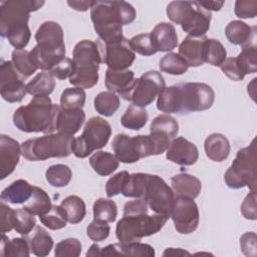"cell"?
Returning a JSON list of instances; mask_svg holds the SVG:
<instances>
[{"instance_id": "1", "label": "cell", "mask_w": 257, "mask_h": 257, "mask_svg": "<svg viewBox=\"0 0 257 257\" xmlns=\"http://www.w3.org/2000/svg\"><path fill=\"white\" fill-rule=\"evenodd\" d=\"M215 100L213 88L203 82H185L164 87L158 95L157 108L168 114L209 109Z\"/></svg>"}, {"instance_id": "2", "label": "cell", "mask_w": 257, "mask_h": 257, "mask_svg": "<svg viewBox=\"0 0 257 257\" xmlns=\"http://www.w3.org/2000/svg\"><path fill=\"white\" fill-rule=\"evenodd\" d=\"M90 18L96 34L104 45L121 41L122 26L136 18L134 6L125 1H94Z\"/></svg>"}, {"instance_id": "3", "label": "cell", "mask_w": 257, "mask_h": 257, "mask_svg": "<svg viewBox=\"0 0 257 257\" xmlns=\"http://www.w3.org/2000/svg\"><path fill=\"white\" fill-rule=\"evenodd\" d=\"M37 0H9L0 3V34L15 49H23L29 42L30 13L44 5Z\"/></svg>"}, {"instance_id": "4", "label": "cell", "mask_w": 257, "mask_h": 257, "mask_svg": "<svg viewBox=\"0 0 257 257\" xmlns=\"http://www.w3.org/2000/svg\"><path fill=\"white\" fill-rule=\"evenodd\" d=\"M60 105L52 103L48 95L34 96L27 105L18 107L13 113V123L24 133L52 134L56 131Z\"/></svg>"}, {"instance_id": "5", "label": "cell", "mask_w": 257, "mask_h": 257, "mask_svg": "<svg viewBox=\"0 0 257 257\" xmlns=\"http://www.w3.org/2000/svg\"><path fill=\"white\" fill-rule=\"evenodd\" d=\"M37 44L30 51L35 65L49 71L65 58V44L62 27L55 21H45L35 33Z\"/></svg>"}, {"instance_id": "6", "label": "cell", "mask_w": 257, "mask_h": 257, "mask_svg": "<svg viewBox=\"0 0 257 257\" xmlns=\"http://www.w3.org/2000/svg\"><path fill=\"white\" fill-rule=\"evenodd\" d=\"M73 70L69 83L75 87L91 88L98 81V68L102 62L101 43L83 39L72 51Z\"/></svg>"}, {"instance_id": "7", "label": "cell", "mask_w": 257, "mask_h": 257, "mask_svg": "<svg viewBox=\"0 0 257 257\" xmlns=\"http://www.w3.org/2000/svg\"><path fill=\"white\" fill-rule=\"evenodd\" d=\"M167 15L193 37L205 36L212 19L211 12L204 9L198 1H172L167 6Z\"/></svg>"}, {"instance_id": "8", "label": "cell", "mask_w": 257, "mask_h": 257, "mask_svg": "<svg viewBox=\"0 0 257 257\" xmlns=\"http://www.w3.org/2000/svg\"><path fill=\"white\" fill-rule=\"evenodd\" d=\"M73 136L48 134L22 143V156L31 162L45 161L50 158H66L72 153Z\"/></svg>"}, {"instance_id": "9", "label": "cell", "mask_w": 257, "mask_h": 257, "mask_svg": "<svg viewBox=\"0 0 257 257\" xmlns=\"http://www.w3.org/2000/svg\"><path fill=\"white\" fill-rule=\"evenodd\" d=\"M256 140L238 151L232 165L224 175L226 185L231 189L248 187L251 191H256L257 185V165H256Z\"/></svg>"}, {"instance_id": "10", "label": "cell", "mask_w": 257, "mask_h": 257, "mask_svg": "<svg viewBox=\"0 0 257 257\" xmlns=\"http://www.w3.org/2000/svg\"><path fill=\"white\" fill-rule=\"evenodd\" d=\"M168 219L166 216L159 214L123 215L116 224V238L121 244L139 242L144 237L158 233L167 223Z\"/></svg>"}, {"instance_id": "11", "label": "cell", "mask_w": 257, "mask_h": 257, "mask_svg": "<svg viewBox=\"0 0 257 257\" xmlns=\"http://www.w3.org/2000/svg\"><path fill=\"white\" fill-rule=\"evenodd\" d=\"M110 135V124L100 116H93L86 121L82 134L73 140L72 153L76 158L84 159L93 151L103 148Z\"/></svg>"}, {"instance_id": "12", "label": "cell", "mask_w": 257, "mask_h": 257, "mask_svg": "<svg viewBox=\"0 0 257 257\" xmlns=\"http://www.w3.org/2000/svg\"><path fill=\"white\" fill-rule=\"evenodd\" d=\"M164 87H166V84L162 73L151 70L141 77L135 78L131 85L119 95L135 105L145 107L155 100Z\"/></svg>"}, {"instance_id": "13", "label": "cell", "mask_w": 257, "mask_h": 257, "mask_svg": "<svg viewBox=\"0 0 257 257\" xmlns=\"http://www.w3.org/2000/svg\"><path fill=\"white\" fill-rule=\"evenodd\" d=\"M111 148L117 161L124 164H133L143 158L155 156L150 135L130 137L125 134H117L111 142Z\"/></svg>"}, {"instance_id": "14", "label": "cell", "mask_w": 257, "mask_h": 257, "mask_svg": "<svg viewBox=\"0 0 257 257\" xmlns=\"http://www.w3.org/2000/svg\"><path fill=\"white\" fill-rule=\"evenodd\" d=\"M175 197L176 195L174 191L161 177L147 174V181L142 199L148 204L153 212L170 218L175 203Z\"/></svg>"}, {"instance_id": "15", "label": "cell", "mask_w": 257, "mask_h": 257, "mask_svg": "<svg viewBox=\"0 0 257 257\" xmlns=\"http://www.w3.org/2000/svg\"><path fill=\"white\" fill-rule=\"evenodd\" d=\"M171 218L174 222L175 229L180 234L193 233L200 221V214L194 199L176 196Z\"/></svg>"}, {"instance_id": "16", "label": "cell", "mask_w": 257, "mask_h": 257, "mask_svg": "<svg viewBox=\"0 0 257 257\" xmlns=\"http://www.w3.org/2000/svg\"><path fill=\"white\" fill-rule=\"evenodd\" d=\"M0 93L2 98L10 103L21 101L27 93L26 84L9 60H1Z\"/></svg>"}, {"instance_id": "17", "label": "cell", "mask_w": 257, "mask_h": 257, "mask_svg": "<svg viewBox=\"0 0 257 257\" xmlns=\"http://www.w3.org/2000/svg\"><path fill=\"white\" fill-rule=\"evenodd\" d=\"M102 62L108 68L114 70L127 69L135 61L136 53L128 45V40L123 38L121 41L112 44H101Z\"/></svg>"}, {"instance_id": "18", "label": "cell", "mask_w": 257, "mask_h": 257, "mask_svg": "<svg viewBox=\"0 0 257 257\" xmlns=\"http://www.w3.org/2000/svg\"><path fill=\"white\" fill-rule=\"evenodd\" d=\"M167 159L180 166H192L199 158V151L197 147L183 137L172 140L168 150Z\"/></svg>"}, {"instance_id": "19", "label": "cell", "mask_w": 257, "mask_h": 257, "mask_svg": "<svg viewBox=\"0 0 257 257\" xmlns=\"http://www.w3.org/2000/svg\"><path fill=\"white\" fill-rule=\"evenodd\" d=\"M20 155H22L21 147L18 142L9 136H0V179L3 180L13 173Z\"/></svg>"}, {"instance_id": "20", "label": "cell", "mask_w": 257, "mask_h": 257, "mask_svg": "<svg viewBox=\"0 0 257 257\" xmlns=\"http://www.w3.org/2000/svg\"><path fill=\"white\" fill-rule=\"evenodd\" d=\"M150 34L157 51L168 52L175 49L178 45V35L172 23H158Z\"/></svg>"}, {"instance_id": "21", "label": "cell", "mask_w": 257, "mask_h": 257, "mask_svg": "<svg viewBox=\"0 0 257 257\" xmlns=\"http://www.w3.org/2000/svg\"><path fill=\"white\" fill-rule=\"evenodd\" d=\"M205 39V36L193 37L188 35L179 45V54L186 60L188 66L198 67L205 63L203 57Z\"/></svg>"}, {"instance_id": "22", "label": "cell", "mask_w": 257, "mask_h": 257, "mask_svg": "<svg viewBox=\"0 0 257 257\" xmlns=\"http://www.w3.org/2000/svg\"><path fill=\"white\" fill-rule=\"evenodd\" d=\"M85 120V112L82 108L64 109L60 107L56 120V131L60 134L73 136Z\"/></svg>"}, {"instance_id": "23", "label": "cell", "mask_w": 257, "mask_h": 257, "mask_svg": "<svg viewBox=\"0 0 257 257\" xmlns=\"http://www.w3.org/2000/svg\"><path fill=\"white\" fill-rule=\"evenodd\" d=\"M204 149L206 156L213 162L218 163L225 161L229 157L231 151L228 139L224 135L218 133L211 134L206 138Z\"/></svg>"}, {"instance_id": "24", "label": "cell", "mask_w": 257, "mask_h": 257, "mask_svg": "<svg viewBox=\"0 0 257 257\" xmlns=\"http://www.w3.org/2000/svg\"><path fill=\"white\" fill-rule=\"evenodd\" d=\"M171 183L176 196H184L195 199L199 196L202 190L201 181L197 177L187 173L174 176L171 179Z\"/></svg>"}, {"instance_id": "25", "label": "cell", "mask_w": 257, "mask_h": 257, "mask_svg": "<svg viewBox=\"0 0 257 257\" xmlns=\"http://www.w3.org/2000/svg\"><path fill=\"white\" fill-rule=\"evenodd\" d=\"M33 186H31L25 180H16L6 187L1 193V201L10 204H24L26 203L32 194Z\"/></svg>"}, {"instance_id": "26", "label": "cell", "mask_w": 257, "mask_h": 257, "mask_svg": "<svg viewBox=\"0 0 257 257\" xmlns=\"http://www.w3.org/2000/svg\"><path fill=\"white\" fill-rule=\"evenodd\" d=\"M255 27L249 26L247 23L240 20H233L228 23L225 28V34L228 41L234 45L245 46L249 44Z\"/></svg>"}, {"instance_id": "27", "label": "cell", "mask_w": 257, "mask_h": 257, "mask_svg": "<svg viewBox=\"0 0 257 257\" xmlns=\"http://www.w3.org/2000/svg\"><path fill=\"white\" fill-rule=\"evenodd\" d=\"M135 73L132 70H114L107 68L105 71V86L108 91L122 93L134 81Z\"/></svg>"}, {"instance_id": "28", "label": "cell", "mask_w": 257, "mask_h": 257, "mask_svg": "<svg viewBox=\"0 0 257 257\" xmlns=\"http://www.w3.org/2000/svg\"><path fill=\"white\" fill-rule=\"evenodd\" d=\"M89 165L99 176H109L118 168V161L114 155L98 151L89 158Z\"/></svg>"}, {"instance_id": "29", "label": "cell", "mask_w": 257, "mask_h": 257, "mask_svg": "<svg viewBox=\"0 0 257 257\" xmlns=\"http://www.w3.org/2000/svg\"><path fill=\"white\" fill-rule=\"evenodd\" d=\"M51 207L52 204L48 194L43 189L36 186H33L31 197L23 205V209L39 217L46 214Z\"/></svg>"}, {"instance_id": "30", "label": "cell", "mask_w": 257, "mask_h": 257, "mask_svg": "<svg viewBox=\"0 0 257 257\" xmlns=\"http://www.w3.org/2000/svg\"><path fill=\"white\" fill-rule=\"evenodd\" d=\"M55 87L54 77L48 71L37 73L27 84L26 92L33 96L49 95Z\"/></svg>"}, {"instance_id": "31", "label": "cell", "mask_w": 257, "mask_h": 257, "mask_svg": "<svg viewBox=\"0 0 257 257\" xmlns=\"http://www.w3.org/2000/svg\"><path fill=\"white\" fill-rule=\"evenodd\" d=\"M60 207L63 209L67 222L71 224L80 223L86 214L84 201L75 195H71L62 200Z\"/></svg>"}, {"instance_id": "32", "label": "cell", "mask_w": 257, "mask_h": 257, "mask_svg": "<svg viewBox=\"0 0 257 257\" xmlns=\"http://www.w3.org/2000/svg\"><path fill=\"white\" fill-rule=\"evenodd\" d=\"M28 242L31 252L38 257L47 256L53 247V239L49 233L40 226L35 227Z\"/></svg>"}, {"instance_id": "33", "label": "cell", "mask_w": 257, "mask_h": 257, "mask_svg": "<svg viewBox=\"0 0 257 257\" xmlns=\"http://www.w3.org/2000/svg\"><path fill=\"white\" fill-rule=\"evenodd\" d=\"M29 242L24 238H13L9 240L7 236L2 234L0 242V254L5 257L29 256L30 255Z\"/></svg>"}, {"instance_id": "34", "label": "cell", "mask_w": 257, "mask_h": 257, "mask_svg": "<svg viewBox=\"0 0 257 257\" xmlns=\"http://www.w3.org/2000/svg\"><path fill=\"white\" fill-rule=\"evenodd\" d=\"M148 118V111L145 107L131 104L122 114L120 122L122 126L128 130L139 131L146 125Z\"/></svg>"}, {"instance_id": "35", "label": "cell", "mask_w": 257, "mask_h": 257, "mask_svg": "<svg viewBox=\"0 0 257 257\" xmlns=\"http://www.w3.org/2000/svg\"><path fill=\"white\" fill-rule=\"evenodd\" d=\"M203 57L204 62L213 66H220L227 58V51L219 40L206 37L204 41Z\"/></svg>"}, {"instance_id": "36", "label": "cell", "mask_w": 257, "mask_h": 257, "mask_svg": "<svg viewBox=\"0 0 257 257\" xmlns=\"http://www.w3.org/2000/svg\"><path fill=\"white\" fill-rule=\"evenodd\" d=\"M11 56L13 66L22 78L29 77L38 69L30 56V51L25 49H15L12 51Z\"/></svg>"}, {"instance_id": "37", "label": "cell", "mask_w": 257, "mask_h": 257, "mask_svg": "<svg viewBox=\"0 0 257 257\" xmlns=\"http://www.w3.org/2000/svg\"><path fill=\"white\" fill-rule=\"evenodd\" d=\"M95 110L104 116H111L119 107V97L111 91L99 92L93 100Z\"/></svg>"}, {"instance_id": "38", "label": "cell", "mask_w": 257, "mask_h": 257, "mask_svg": "<svg viewBox=\"0 0 257 257\" xmlns=\"http://www.w3.org/2000/svg\"><path fill=\"white\" fill-rule=\"evenodd\" d=\"M72 177L70 168L66 165L57 164L50 166L45 172L46 181L55 188H62L69 184Z\"/></svg>"}, {"instance_id": "39", "label": "cell", "mask_w": 257, "mask_h": 257, "mask_svg": "<svg viewBox=\"0 0 257 257\" xmlns=\"http://www.w3.org/2000/svg\"><path fill=\"white\" fill-rule=\"evenodd\" d=\"M160 69L163 72L172 74V75H181L184 74L189 66L186 60L178 53L170 52L163 56L159 63Z\"/></svg>"}, {"instance_id": "40", "label": "cell", "mask_w": 257, "mask_h": 257, "mask_svg": "<svg viewBox=\"0 0 257 257\" xmlns=\"http://www.w3.org/2000/svg\"><path fill=\"white\" fill-rule=\"evenodd\" d=\"M86 94L83 88L68 87L60 95V107L64 109H78L84 106Z\"/></svg>"}, {"instance_id": "41", "label": "cell", "mask_w": 257, "mask_h": 257, "mask_svg": "<svg viewBox=\"0 0 257 257\" xmlns=\"http://www.w3.org/2000/svg\"><path fill=\"white\" fill-rule=\"evenodd\" d=\"M34 216L35 215L23 208L13 210L11 220L13 229L21 235H28L36 225V219Z\"/></svg>"}, {"instance_id": "42", "label": "cell", "mask_w": 257, "mask_h": 257, "mask_svg": "<svg viewBox=\"0 0 257 257\" xmlns=\"http://www.w3.org/2000/svg\"><path fill=\"white\" fill-rule=\"evenodd\" d=\"M239 68L244 75L255 73L257 71V47L255 44H247L243 46L242 51L236 57Z\"/></svg>"}, {"instance_id": "43", "label": "cell", "mask_w": 257, "mask_h": 257, "mask_svg": "<svg viewBox=\"0 0 257 257\" xmlns=\"http://www.w3.org/2000/svg\"><path fill=\"white\" fill-rule=\"evenodd\" d=\"M93 218L105 221L107 223L114 222L117 216V207L114 201L110 199L99 198L95 200L92 207Z\"/></svg>"}, {"instance_id": "44", "label": "cell", "mask_w": 257, "mask_h": 257, "mask_svg": "<svg viewBox=\"0 0 257 257\" xmlns=\"http://www.w3.org/2000/svg\"><path fill=\"white\" fill-rule=\"evenodd\" d=\"M146 181L147 174L145 173H135L130 175L120 194L127 198L142 199L145 191Z\"/></svg>"}, {"instance_id": "45", "label": "cell", "mask_w": 257, "mask_h": 257, "mask_svg": "<svg viewBox=\"0 0 257 257\" xmlns=\"http://www.w3.org/2000/svg\"><path fill=\"white\" fill-rule=\"evenodd\" d=\"M159 131L168 135L172 140L175 139L179 133V123L175 117L170 114H160L156 116L150 126V132Z\"/></svg>"}, {"instance_id": "46", "label": "cell", "mask_w": 257, "mask_h": 257, "mask_svg": "<svg viewBox=\"0 0 257 257\" xmlns=\"http://www.w3.org/2000/svg\"><path fill=\"white\" fill-rule=\"evenodd\" d=\"M41 223L50 230H59L66 226V216L60 205H52L51 209L39 217Z\"/></svg>"}, {"instance_id": "47", "label": "cell", "mask_w": 257, "mask_h": 257, "mask_svg": "<svg viewBox=\"0 0 257 257\" xmlns=\"http://www.w3.org/2000/svg\"><path fill=\"white\" fill-rule=\"evenodd\" d=\"M128 45L135 53L137 52L144 56H151L158 52L150 33H142L132 37L128 40Z\"/></svg>"}, {"instance_id": "48", "label": "cell", "mask_w": 257, "mask_h": 257, "mask_svg": "<svg viewBox=\"0 0 257 257\" xmlns=\"http://www.w3.org/2000/svg\"><path fill=\"white\" fill-rule=\"evenodd\" d=\"M81 253V243L76 238H67L56 244L54 255L56 257H77Z\"/></svg>"}, {"instance_id": "49", "label": "cell", "mask_w": 257, "mask_h": 257, "mask_svg": "<svg viewBox=\"0 0 257 257\" xmlns=\"http://www.w3.org/2000/svg\"><path fill=\"white\" fill-rule=\"evenodd\" d=\"M119 254L124 256H146V257H154L155 250L154 247L139 242H132L128 244H121L119 248Z\"/></svg>"}, {"instance_id": "50", "label": "cell", "mask_w": 257, "mask_h": 257, "mask_svg": "<svg viewBox=\"0 0 257 257\" xmlns=\"http://www.w3.org/2000/svg\"><path fill=\"white\" fill-rule=\"evenodd\" d=\"M110 227L105 221L94 219L86 228V234L89 239L94 242H100L109 235Z\"/></svg>"}, {"instance_id": "51", "label": "cell", "mask_w": 257, "mask_h": 257, "mask_svg": "<svg viewBox=\"0 0 257 257\" xmlns=\"http://www.w3.org/2000/svg\"><path fill=\"white\" fill-rule=\"evenodd\" d=\"M130 174L126 171L119 172L110 177L105 184V193L108 198H112L121 193L123 185L125 184Z\"/></svg>"}, {"instance_id": "52", "label": "cell", "mask_w": 257, "mask_h": 257, "mask_svg": "<svg viewBox=\"0 0 257 257\" xmlns=\"http://www.w3.org/2000/svg\"><path fill=\"white\" fill-rule=\"evenodd\" d=\"M234 12L239 18H254L257 14L256 0H237L235 2Z\"/></svg>"}, {"instance_id": "53", "label": "cell", "mask_w": 257, "mask_h": 257, "mask_svg": "<svg viewBox=\"0 0 257 257\" xmlns=\"http://www.w3.org/2000/svg\"><path fill=\"white\" fill-rule=\"evenodd\" d=\"M220 68L224 72V74H226L230 79L234 81H240L245 77V75L239 68L236 57L226 58L225 61L220 65Z\"/></svg>"}, {"instance_id": "54", "label": "cell", "mask_w": 257, "mask_h": 257, "mask_svg": "<svg viewBox=\"0 0 257 257\" xmlns=\"http://www.w3.org/2000/svg\"><path fill=\"white\" fill-rule=\"evenodd\" d=\"M241 214L247 220H256V191H251L241 205Z\"/></svg>"}, {"instance_id": "55", "label": "cell", "mask_w": 257, "mask_h": 257, "mask_svg": "<svg viewBox=\"0 0 257 257\" xmlns=\"http://www.w3.org/2000/svg\"><path fill=\"white\" fill-rule=\"evenodd\" d=\"M73 70V62L72 59L65 57L63 60H61L58 64H56L51 70H49L48 72L55 78L57 79H65V78H69L71 73Z\"/></svg>"}, {"instance_id": "56", "label": "cell", "mask_w": 257, "mask_h": 257, "mask_svg": "<svg viewBox=\"0 0 257 257\" xmlns=\"http://www.w3.org/2000/svg\"><path fill=\"white\" fill-rule=\"evenodd\" d=\"M240 248L246 256H256V234L254 232H247L240 238Z\"/></svg>"}, {"instance_id": "57", "label": "cell", "mask_w": 257, "mask_h": 257, "mask_svg": "<svg viewBox=\"0 0 257 257\" xmlns=\"http://www.w3.org/2000/svg\"><path fill=\"white\" fill-rule=\"evenodd\" d=\"M148 204L143 199L126 202L123 207V215H136L148 213Z\"/></svg>"}, {"instance_id": "58", "label": "cell", "mask_w": 257, "mask_h": 257, "mask_svg": "<svg viewBox=\"0 0 257 257\" xmlns=\"http://www.w3.org/2000/svg\"><path fill=\"white\" fill-rule=\"evenodd\" d=\"M0 211H1V233L5 234L6 232H10L13 229L12 223H11L13 209L5 205L4 202L2 201L0 205Z\"/></svg>"}, {"instance_id": "59", "label": "cell", "mask_w": 257, "mask_h": 257, "mask_svg": "<svg viewBox=\"0 0 257 257\" xmlns=\"http://www.w3.org/2000/svg\"><path fill=\"white\" fill-rule=\"evenodd\" d=\"M93 2L94 1H75V0H72V1H67V4L74 10H77V11H86L88 9L91 8V6L93 5Z\"/></svg>"}, {"instance_id": "60", "label": "cell", "mask_w": 257, "mask_h": 257, "mask_svg": "<svg viewBox=\"0 0 257 257\" xmlns=\"http://www.w3.org/2000/svg\"><path fill=\"white\" fill-rule=\"evenodd\" d=\"M224 3V1H199V4L207 11H219Z\"/></svg>"}, {"instance_id": "61", "label": "cell", "mask_w": 257, "mask_h": 257, "mask_svg": "<svg viewBox=\"0 0 257 257\" xmlns=\"http://www.w3.org/2000/svg\"><path fill=\"white\" fill-rule=\"evenodd\" d=\"M184 256V255H191L190 252L182 249V248H167L164 253H163V256Z\"/></svg>"}, {"instance_id": "62", "label": "cell", "mask_w": 257, "mask_h": 257, "mask_svg": "<svg viewBox=\"0 0 257 257\" xmlns=\"http://www.w3.org/2000/svg\"><path fill=\"white\" fill-rule=\"evenodd\" d=\"M100 247L97 244H92L86 253V256H100Z\"/></svg>"}]
</instances>
